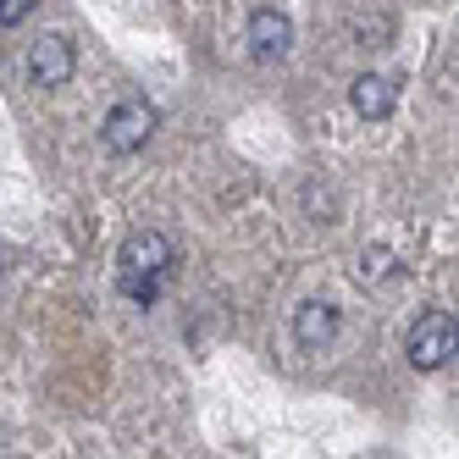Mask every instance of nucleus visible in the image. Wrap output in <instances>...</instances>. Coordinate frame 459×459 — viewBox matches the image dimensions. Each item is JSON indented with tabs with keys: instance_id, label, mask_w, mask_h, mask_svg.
<instances>
[{
	"instance_id": "6e6552de",
	"label": "nucleus",
	"mask_w": 459,
	"mask_h": 459,
	"mask_svg": "<svg viewBox=\"0 0 459 459\" xmlns=\"http://www.w3.org/2000/svg\"><path fill=\"white\" fill-rule=\"evenodd\" d=\"M28 12H34V0H0V22H6V28H17Z\"/></svg>"
},
{
	"instance_id": "39448f33",
	"label": "nucleus",
	"mask_w": 459,
	"mask_h": 459,
	"mask_svg": "<svg viewBox=\"0 0 459 459\" xmlns=\"http://www.w3.org/2000/svg\"><path fill=\"white\" fill-rule=\"evenodd\" d=\"M249 56L255 61H277V56H288V45H293V22H288V12H277V6H260V12H249Z\"/></svg>"
},
{
	"instance_id": "0eeeda50",
	"label": "nucleus",
	"mask_w": 459,
	"mask_h": 459,
	"mask_svg": "<svg viewBox=\"0 0 459 459\" xmlns=\"http://www.w3.org/2000/svg\"><path fill=\"white\" fill-rule=\"evenodd\" d=\"M293 338H299V349H326L338 338V310L326 299H310L299 305V316H293Z\"/></svg>"
},
{
	"instance_id": "f257e3e1",
	"label": "nucleus",
	"mask_w": 459,
	"mask_h": 459,
	"mask_svg": "<svg viewBox=\"0 0 459 459\" xmlns=\"http://www.w3.org/2000/svg\"><path fill=\"white\" fill-rule=\"evenodd\" d=\"M117 266H122V288L134 293V299H150L155 282L167 277V266H172V244H167V233H155V227L127 233V244H122V255H117Z\"/></svg>"
},
{
	"instance_id": "423d86ee",
	"label": "nucleus",
	"mask_w": 459,
	"mask_h": 459,
	"mask_svg": "<svg viewBox=\"0 0 459 459\" xmlns=\"http://www.w3.org/2000/svg\"><path fill=\"white\" fill-rule=\"evenodd\" d=\"M349 106L366 117V122H382L393 106H399V89H393V78H382V73H359L349 83Z\"/></svg>"
},
{
	"instance_id": "7ed1b4c3",
	"label": "nucleus",
	"mask_w": 459,
	"mask_h": 459,
	"mask_svg": "<svg viewBox=\"0 0 459 459\" xmlns=\"http://www.w3.org/2000/svg\"><path fill=\"white\" fill-rule=\"evenodd\" d=\"M155 127H160L155 106H144V100H122V106H111V117H106V127H100V139H106V150H117V155H134V150H144V144L155 139Z\"/></svg>"
},
{
	"instance_id": "20e7f679",
	"label": "nucleus",
	"mask_w": 459,
	"mask_h": 459,
	"mask_svg": "<svg viewBox=\"0 0 459 459\" xmlns=\"http://www.w3.org/2000/svg\"><path fill=\"white\" fill-rule=\"evenodd\" d=\"M73 39L67 34H39L34 45H28V78H34L39 89H61L73 78Z\"/></svg>"
},
{
	"instance_id": "f03ea898",
	"label": "nucleus",
	"mask_w": 459,
	"mask_h": 459,
	"mask_svg": "<svg viewBox=\"0 0 459 459\" xmlns=\"http://www.w3.org/2000/svg\"><path fill=\"white\" fill-rule=\"evenodd\" d=\"M404 354H410L415 371H443L448 359L459 354V321H454L448 310H426V316L410 326Z\"/></svg>"
}]
</instances>
